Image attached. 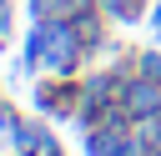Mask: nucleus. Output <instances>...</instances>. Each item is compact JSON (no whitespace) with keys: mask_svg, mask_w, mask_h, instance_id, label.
I'll return each instance as SVG.
<instances>
[{"mask_svg":"<svg viewBox=\"0 0 161 156\" xmlns=\"http://www.w3.org/2000/svg\"><path fill=\"white\" fill-rule=\"evenodd\" d=\"M141 75L161 81V50H146V55H141Z\"/></svg>","mask_w":161,"mask_h":156,"instance_id":"4","label":"nucleus"},{"mask_svg":"<svg viewBox=\"0 0 161 156\" xmlns=\"http://www.w3.org/2000/svg\"><path fill=\"white\" fill-rule=\"evenodd\" d=\"M0 15H5V0H0Z\"/></svg>","mask_w":161,"mask_h":156,"instance_id":"7","label":"nucleus"},{"mask_svg":"<svg viewBox=\"0 0 161 156\" xmlns=\"http://www.w3.org/2000/svg\"><path fill=\"white\" fill-rule=\"evenodd\" d=\"M91 0H30V10H35V20H70L75 10H86Z\"/></svg>","mask_w":161,"mask_h":156,"instance_id":"3","label":"nucleus"},{"mask_svg":"<svg viewBox=\"0 0 161 156\" xmlns=\"http://www.w3.org/2000/svg\"><path fill=\"white\" fill-rule=\"evenodd\" d=\"M45 156H55V151H50V146H45Z\"/></svg>","mask_w":161,"mask_h":156,"instance_id":"6","label":"nucleus"},{"mask_svg":"<svg viewBox=\"0 0 161 156\" xmlns=\"http://www.w3.org/2000/svg\"><path fill=\"white\" fill-rule=\"evenodd\" d=\"M10 136H15V146H20L25 156H40V151L50 146V131H45V126H30V121H15Z\"/></svg>","mask_w":161,"mask_h":156,"instance_id":"2","label":"nucleus"},{"mask_svg":"<svg viewBox=\"0 0 161 156\" xmlns=\"http://www.w3.org/2000/svg\"><path fill=\"white\" fill-rule=\"evenodd\" d=\"M121 106H126V116H131V121L156 116V111H161V81H151V75L126 81V86H121Z\"/></svg>","mask_w":161,"mask_h":156,"instance_id":"1","label":"nucleus"},{"mask_svg":"<svg viewBox=\"0 0 161 156\" xmlns=\"http://www.w3.org/2000/svg\"><path fill=\"white\" fill-rule=\"evenodd\" d=\"M151 25H156V35H161V10H156V15H151Z\"/></svg>","mask_w":161,"mask_h":156,"instance_id":"5","label":"nucleus"}]
</instances>
